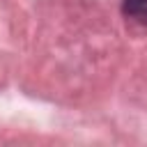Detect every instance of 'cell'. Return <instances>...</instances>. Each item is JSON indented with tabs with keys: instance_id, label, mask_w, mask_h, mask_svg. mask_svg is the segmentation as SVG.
Segmentation results:
<instances>
[{
	"instance_id": "obj_1",
	"label": "cell",
	"mask_w": 147,
	"mask_h": 147,
	"mask_svg": "<svg viewBox=\"0 0 147 147\" xmlns=\"http://www.w3.org/2000/svg\"><path fill=\"white\" fill-rule=\"evenodd\" d=\"M124 14L142 25H147V0H124Z\"/></svg>"
}]
</instances>
